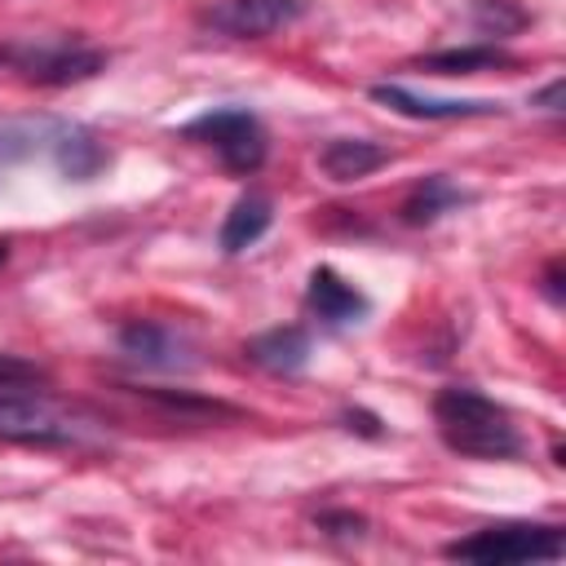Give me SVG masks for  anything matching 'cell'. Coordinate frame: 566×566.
<instances>
[{
	"label": "cell",
	"mask_w": 566,
	"mask_h": 566,
	"mask_svg": "<svg viewBox=\"0 0 566 566\" xmlns=\"http://www.w3.org/2000/svg\"><path fill=\"white\" fill-rule=\"evenodd\" d=\"M455 203H464V190H455L447 177H424L407 199H402V221L407 226H429L442 212H451Z\"/></svg>",
	"instance_id": "obj_15"
},
{
	"label": "cell",
	"mask_w": 566,
	"mask_h": 566,
	"mask_svg": "<svg viewBox=\"0 0 566 566\" xmlns=\"http://www.w3.org/2000/svg\"><path fill=\"white\" fill-rule=\"evenodd\" d=\"M49 150H53L57 168H62L66 177H75V181H88V177L106 164V150L97 146V137H93L88 128H75V124H57Z\"/></svg>",
	"instance_id": "obj_12"
},
{
	"label": "cell",
	"mask_w": 566,
	"mask_h": 566,
	"mask_svg": "<svg viewBox=\"0 0 566 566\" xmlns=\"http://www.w3.org/2000/svg\"><path fill=\"white\" fill-rule=\"evenodd\" d=\"M305 305H310V314H314L318 323H327V327H349V323H358V318L367 314V296H363L349 279H340L332 265H314V270H310Z\"/></svg>",
	"instance_id": "obj_8"
},
{
	"label": "cell",
	"mask_w": 566,
	"mask_h": 566,
	"mask_svg": "<svg viewBox=\"0 0 566 566\" xmlns=\"http://www.w3.org/2000/svg\"><path fill=\"white\" fill-rule=\"evenodd\" d=\"M531 102H535V106H544V111H553V115H557V111H562V106H557V102H562V80H553V84H544V88H539V93H535V97H531Z\"/></svg>",
	"instance_id": "obj_19"
},
{
	"label": "cell",
	"mask_w": 566,
	"mask_h": 566,
	"mask_svg": "<svg viewBox=\"0 0 566 566\" xmlns=\"http://www.w3.org/2000/svg\"><path fill=\"white\" fill-rule=\"evenodd\" d=\"M548 296H553V301H562V287H557V261L548 265Z\"/></svg>",
	"instance_id": "obj_20"
},
{
	"label": "cell",
	"mask_w": 566,
	"mask_h": 566,
	"mask_svg": "<svg viewBox=\"0 0 566 566\" xmlns=\"http://www.w3.org/2000/svg\"><path fill=\"white\" fill-rule=\"evenodd\" d=\"M371 97L407 119H473V115H500V102H460V97H420L402 84H371Z\"/></svg>",
	"instance_id": "obj_9"
},
{
	"label": "cell",
	"mask_w": 566,
	"mask_h": 566,
	"mask_svg": "<svg viewBox=\"0 0 566 566\" xmlns=\"http://www.w3.org/2000/svg\"><path fill=\"white\" fill-rule=\"evenodd\" d=\"M305 13V0H212L199 22L230 40H265L292 27Z\"/></svg>",
	"instance_id": "obj_5"
},
{
	"label": "cell",
	"mask_w": 566,
	"mask_h": 566,
	"mask_svg": "<svg viewBox=\"0 0 566 566\" xmlns=\"http://www.w3.org/2000/svg\"><path fill=\"white\" fill-rule=\"evenodd\" d=\"M0 66H13L31 84L62 88V84L93 80L106 66V53L88 44H71V40H53V44L22 40V44H0Z\"/></svg>",
	"instance_id": "obj_3"
},
{
	"label": "cell",
	"mask_w": 566,
	"mask_h": 566,
	"mask_svg": "<svg viewBox=\"0 0 566 566\" xmlns=\"http://www.w3.org/2000/svg\"><path fill=\"white\" fill-rule=\"evenodd\" d=\"M473 22H478V31H486V35H509V31H517L526 18H522V9H513L509 0H478V4H473Z\"/></svg>",
	"instance_id": "obj_16"
},
{
	"label": "cell",
	"mask_w": 566,
	"mask_h": 566,
	"mask_svg": "<svg viewBox=\"0 0 566 566\" xmlns=\"http://www.w3.org/2000/svg\"><path fill=\"white\" fill-rule=\"evenodd\" d=\"M181 133L208 142V146L221 155V164H226L230 172H239V177H248V172H256V168L265 164V128H261V119H256L252 111H243V106L208 111V115L190 119Z\"/></svg>",
	"instance_id": "obj_4"
},
{
	"label": "cell",
	"mask_w": 566,
	"mask_h": 566,
	"mask_svg": "<svg viewBox=\"0 0 566 566\" xmlns=\"http://www.w3.org/2000/svg\"><path fill=\"white\" fill-rule=\"evenodd\" d=\"M35 380H44V371L35 363H27L18 354H0V389H9V385H35Z\"/></svg>",
	"instance_id": "obj_17"
},
{
	"label": "cell",
	"mask_w": 566,
	"mask_h": 566,
	"mask_svg": "<svg viewBox=\"0 0 566 566\" xmlns=\"http://www.w3.org/2000/svg\"><path fill=\"white\" fill-rule=\"evenodd\" d=\"M433 420H438L442 442L460 455H473V460H513V455H522V433L509 420V411L500 402H491L486 394L469 389V385L438 389Z\"/></svg>",
	"instance_id": "obj_1"
},
{
	"label": "cell",
	"mask_w": 566,
	"mask_h": 566,
	"mask_svg": "<svg viewBox=\"0 0 566 566\" xmlns=\"http://www.w3.org/2000/svg\"><path fill=\"white\" fill-rule=\"evenodd\" d=\"M420 71L433 75H473V71H495V66H513V53L495 49V44H464V49H442L416 62Z\"/></svg>",
	"instance_id": "obj_14"
},
{
	"label": "cell",
	"mask_w": 566,
	"mask_h": 566,
	"mask_svg": "<svg viewBox=\"0 0 566 566\" xmlns=\"http://www.w3.org/2000/svg\"><path fill=\"white\" fill-rule=\"evenodd\" d=\"M119 349L142 363V367H155V371H186L195 367V345L168 327V323H150V318H137L119 332Z\"/></svg>",
	"instance_id": "obj_7"
},
{
	"label": "cell",
	"mask_w": 566,
	"mask_h": 566,
	"mask_svg": "<svg viewBox=\"0 0 566 566\" xmlns=\"http://www.w3.org/2000/svg\"><path fill=\"white\" fill-rule=\"evenodd\" d=\"M318 526L327 535H363L367 517H358V513H318Z\"/></svg>",
	"instance_id": "obj_18"
},
{
	"label": "cell",
	"mask_w": 566,
	"mask_h": 566,
	"mask_svg": "<svg viewBox=\"0 0 566 566\" xmlns=\"http://www.w3.org/2000/svg\"><path fill=\"white\" fill-rule=\"evenodd\" d=\"M385 164H389V146L371 142V137H336L318 150V168L332 181H363Z\"/></svg>",
	"instance_id": "obj_11"
},
{
	"label": "cell",
	"mask_w": 566,
	"mask_h": 566,
	"mask_svg": "<svg viewBox=\"0 0 566 566\" xmlns=\"http://www.w3.org/2000/svg\"><path fill=\"white\" fill-rule=\"evenodd\" d=\"M270 217H274V208H270V199L265 195H243V199H234V208L226 212V221H221V252H243V248H252L265 230H270Z\"/></svg>",
	"instance_id": "obj_13"
},
{
	"label": "cell",
	"mask_w": 566,
	"mask_h": 566,
	"mask_svg": "<svg viewBox=\"0 0 566 566\" xmlns=\"http://www.w3.org/2000/svg\"><path fill=\"white\" fill-rule=\"evenodd\" d=\"M243 354H248V363H256V367H265V371H274V376H296V371L310 363V332L296 327V323L270 327V332L252 336V340L243 345Z\"/></svg>",
	"instance_id": "obj_10"
},
{
	"label": "cell",
	"mask_w": 566,
	"mask_h": 566,
	"mask_svg": "<svg viewBox=\"0 0 566 566\" xmlns=\"http://www.w3.org/2000/svg\"><path fill=\"white\" fill-rule=\"evenodd\" d=\"M22 385H9L0 389V438L9 442H40V447H53V442H71V424L35 394H18Z\"/></svg>",
	"instance_id": "obj_6"
},
{
	"label": "cell",
	"mask_w": 566,
	"mask_h": 566,
	"mask_svg": "<svg viewBox=\"0 0 566 566\" xmlns=\"http://www.w3.org/2000/svg\"><path fill=\"white\" fill-rule=\"evenodd\" d=\"M566 539L562 526H539V522H500L482 526L464 539H451L442 553L451 562H478V566H504V562H553L562 557Z\"/></svg>",
	"instance_id": "obj_2"
}]
</instances>
